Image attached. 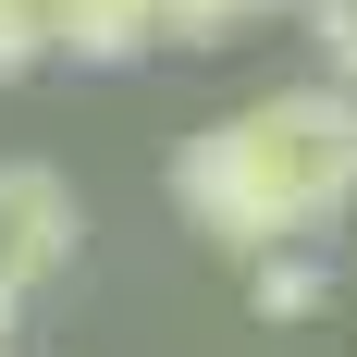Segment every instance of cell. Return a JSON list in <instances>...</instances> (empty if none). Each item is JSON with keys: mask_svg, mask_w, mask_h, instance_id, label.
<instances>
[{"mask_svg": "<svg viewBox=\"0 0 357 357\" xmlns=\"http://www.w3.org/2000/svg\"><path fill=\"white\" fill-rule=\"evenodd\" d=\"M259 13H284V0H173V50H222V37H247Z\"/></svg>", "mask_w": 357, "mask_h": 357, "instance_id": "obj_6", "label": "cell"}, {"mask_svg": "<svg viewBox=\"0 0 357 357\" xmlns=\"http://www.w3.org/2000/svg\"><path fill=\"white\" fill-rule=\"evenodd\" d=\"M0 357H13V296H0Z\"/></svg>", "mask_w": 357, "mask_h": 357, "instance_id": "obj_8", "label": "cell"}, {"mask_svg": "<svg viewBox=\"0 0 357 357\" xmlns=\"http://www.w3.org/2000/svg\"><path fill=\"white\" fill-rule=\"evenodd\" d=\"M50 50L86 74L148 62V50H173V0H50Z\"/></svg>", "mask_w": 357, "mask_h": 357, "instance_id": "obj_3", "label": "cell"}, {"mask_svg": "<svg viewBox=\"0 0 357 357\" xmlns=\"http://www.w3.org/2000/svg\"><path fill=\"white\" fill-rule=\"evenodd\" d=\"M173 210L234 259L308 247L357 210V86H271L173 148Z\"/></svg>", "mask_w": 357, "mask_h": 357, "instance_id": "obj_1", "label": "cell"}, {"mask_svg": "<svg viewBox=\"0 0 357 357\" xmlns=\"http://www.w3.org/2000/svg\"><path fill=\"white\" fill-rule=\"evenodd\" d=\"M308 37H321L333 86H357V0H308Z\"/></svg>", "mask_w": 357, "mask_h": 357, "instance_id": "obj_7", "label": "cell"}, {"mask_svg": "<svg viewBox=\"0 0 357 357\" xmlns=\"http://www.w3.org/2000/svg\"><path fill=\"white\" fill-rule=\"evenodd\" d=\"M37 62H62L50 50V0H0V86H25Z\"/></svg>", "mask_w": 357, "mask_h": 357, "instance_id": "obj_5", "label": "cell"}, {"mask_svg": "<svg viewBox=\"0 0 357 357\" xmlns=\"http://www.w3.org/2000/svg\"><path fill=\"white\" fill-rule=\"evenodd\" d=\"M74 247H86V197L50 160H0V296L25 308L37 284L74 271Z\"/></svg>", "mask_w": 357, "mask_h": 357, "instance_id": "obj_2", "label": "cell"}, {"mask_svg": "<svg viewBox=\"0 0 357 357\" xmlns=\"http://www.w3.org/2000/svg\"><path fill=\"white\" fill-rule=\"evenodd\" d=\"M247 308H259V321H321V308H333V259H321V247L247 259Z\"/></svg>", "mask_w": 357, "mask_h": 357, "instance_id": "obj_4", "label": "cell"}]
</instances>
